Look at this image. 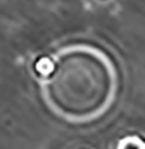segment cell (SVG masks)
<instances>
[{"label": "cell", "instance_id": "6da1fadb", "mask_svg": "<svg viewBox=\"0 0 145 149\" xmlns=\"http://www.w3.org/2000/svg\"><path fill=\"white\" fill-rule=\"evenodd\" d=\"M118 85V71L103 50L90 45H69L52 56L51 70L42 77L41 92L55 115L84 124L110 110Z\"/></svg>", "mask_w": 145, "mask_h": 149}, {"label": "cell", "instance_id": "7a4b0ae2", "mask_svg": "<svg viewBox=\"0 0 145 149\" xmlns=\"http://www.w3.org/2000/svg\"><path fill=\"white\" fill-rule=\"evenodd\" d=\"M51 67H52V58L51 59H49V58H46V56L39 58L38 62L35 63V71L41 74L42 77L46 76V74L50 72Z\"/></svg>", "mask_w": 145, "mask_h": 149}, {"label": "cell", "instance_id": "3957f363", "mask_svg": "<svg viewBox=\"0 0 145 149\" xmlns=\"http://www.w3.org/2000/svg\"><path fill=\"white\" fill-rule=\"evenodd\" d=\"M132 137L131 136H128V137H124L123 140H120V143H119V145L118 147L119 148H131V147H133V148H145V143L143 141V139L141 137H139V136H133V140H131Z\"/></svg>", "mask_w": 145, "mask_h": 149}]
</instances>
